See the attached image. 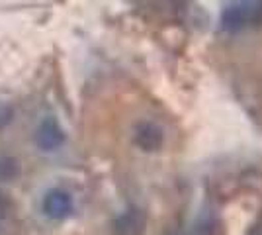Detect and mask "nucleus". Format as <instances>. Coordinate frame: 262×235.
<instances>
[{"instance_id": "39448f33", "label": "nucleus", "mask_w": 262, "mask_h": 235, "mask_svg": "<svg viewBox=\"0 0 262 235\" xmlns=\"http://www.w3.org/2000/svg\"><path fill=\"white\" fill-rule=\"evenodd\" d=\"M135 143L141 147L143 151H157L163 145L164 134L159 125H155L151 122H143L135 127V135H133Z\"/></svg>"}, {"instance_id": "423d86ee", "label": "nucleus", "mask_w": 262, "mask_h": 235, "mask_svg": "<svg viewBox=\"0 0 262 235\" xmlns=\"http://www.w3.org/2000/svg\"><path fill=\"white\" fill-rule=\"evenodd\" d=\"M18 167H16V161L10 157H2L0 159V180H10L12 177H16Z\"/></svg>"}, {"instance_id": "20e7f679", "label": "nucleus", "mask_w": 262, "mask_h": 235, "mask_svg": "<svg viewBox=\"0 0 262 235\" xmlns=\"http://www.w3.org/2000/svg\"><path fill=\"white\" fill-rule=\"evenodd\" d=\"M65 143V130L55 118H45L35 130V145L41 151H57Z\"/></svg>"}, {"instance_id": "f257e3e1", "label": "nucleus", "mask_w": 262, "mask_h": 235, "mask_svg": "<svg viewBox=\"0 0 262 235\" xmlns=\"http://www.w3.org/2000/svg\"><path fill=\"white\" fill-rule=\"evenodd\" d=\"M262 22V2H233L223 8L221 24L225 30H241L245 26Z\"/></svg>"}, {"instance_id": "7ed1b4c3", "label": "nucleus", "mask_w": 262, "mask_h": 235, "mask_svg": "<svg viewBox=\"0 0 262 235\" xmlns=\"http://www.w3.org/2000/svg\"><path fill=\"white\" fill-rule=\"evenodd\" d=\"M147 229V216L141 208H127L112 222V235H143Z\"/></svg>"}, {"instance_id": "f03ea898", "label": "nucleus", "mask_w": 262, "mask_h": 235, "mask_svg": "<svg viewBox=\"0 0 262 235\" xmlns=\"http://www.w3.org/2000/svg\"><path fill=\"white\" fill-rule=\"evenodd\" d=\"M41 210L51 220H65L75 210V202H73V196L63 188H51L45 192Z\"/></svg>"}]
</instances>
